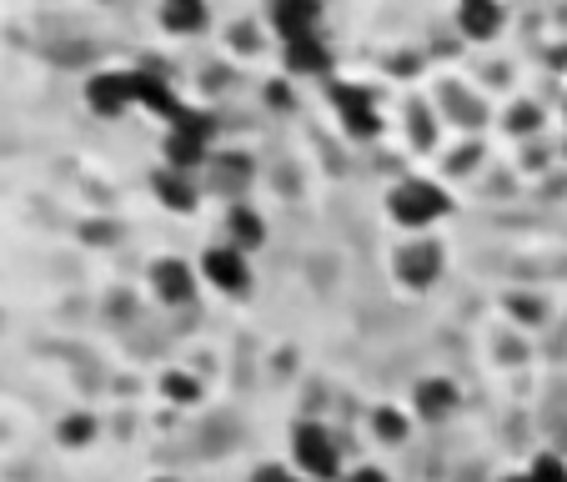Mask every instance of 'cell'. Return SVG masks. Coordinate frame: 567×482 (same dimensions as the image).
I'll list each match as a JSON object with an SVG mask.
<instances>
[{
	"instance_id": "cell-1",
	"label": "cell",
	"mask_w": 567,
	"mask_h": 482,
	"mask_svg": "<svg viewBox=\"0 0 567 482\" xmlns=\"http://www.w3.org/2000/svg\"><path fill=\"white\" fill-rule=\"evenodd\" d=\"M386 216H392L402 232H427L432 222L447 216V192H442V182H432V176H408V182H396L392 196H386Z\"/></svg>"
},
{
	"instance_id": "cell-2",
	"label": "cell",
	"mask_w": 567,
	"mask_h": 482,
	"mask_svg": "<svg viewBox=\"0 0 567 482\" xmlns=\"http://www.w3.org/2000/svg\"><path fill=\"white\" fill-rule=\"evenodd\" d=\"M291 462L307 482H342V448L321 422H297L291 428Z\"/></svg>"
},
{
	"instance_id": "cell-3",
	"label": "cell",
	"mask_w": 567,
	"mask_h": 482,
	"mask_svg": "<svg viewBox=\"0 0 567 482\" xmlns=\"http://www.w3.org/2000/svg\"><path fill=\"white\" fill-rule=\"evenodd\" d=\"M202 281L206 287H216L221 297H247L251 287V261L241 247H231V242H216V247L202 252Z\"/></svg>"
},
{
	"instance_id": "cell-4",
	"label": "cell",
	"mask_w": 567,
	"mask_h": 482,
	"mask_svg": "<svg viewBox=\"0 0 567 482\" xmlns=\"http://www.w3.org/2000/svg\"><path fill=\"white\" fill-rule=\"evenodd\" d=\"M81 96L96 116H126L136 111V71H91Z\"/></svg>"
},
{
	"instance_id": "cell-5",
	"label": "cell",
	"mask_w": 567,
	"mask_h": 482,
	"mask_svg": "<svg viewBox=\"0 0 567 482\" xmlns=\"http://www.w3.org/2000/svg\"><path fill=\"white\" fill-rule=\"evenodd\" d=\"M442 247L437 242H427V236H412V242H402L396 247V257H392V271H396V281L402 287H412V291H427L432 281L442 277Z\"/></svg>"
},
{
	"instance_id": "cell-6",
	"label": "cell",
	"mask_w": 567,
	"mask_h": 482,
	"mask_svg": "<svg viewBox=\"0 0 567 482\" xmlns=\"http://www.w3.org/2000/svg\"><path fill=\"white\" fill-rule=\"evenodd\" d=\"M146 281H151V291H156V301H166V307H186V301H196V291H202V271L182 257H156L146 267Z\"/></svg>"
},
{
	"instance_id": "cell-7",
	"label": "cell",
	"mask_w": 567,
	"mask_h": 482,
	"mask_svg": "<svg viewBox=\"0 0 567 482\" xmlns=\"http://www.w3.org/2000/svg\"><path fill=\"white\" fill-rule=\"evenodd\" d=\"M332 106H337V121H342V131L352 141H372L377 131H382V116H377L372 96H367L362 86H347V81H332Z\"/></svg>"
},
{
	"instance_id": "cell-8",
	"label": "cell",
	"mask_w": 567,
	"mask_h": 482,
	"mask_svg": "<svg viewBox=\"0 0 567 482\" xmlns=\"http://www.w3.org/2000/svg\"><path fill=\"white\" fill-rule=\"evenodd\" d=\"M503 21H507L503 0H457V31L467 41H493L503 31Z\"/></svg>"
},
{
	"instance_id": "cell-9",
	"label": "cell",
	"mask_w": 567,
	"mask_h": 482,
	"mask_svg": "<svg viewBox=\"0 0 567 482\" xmlns=\"http://www.w3.org/2000/svg\"><path fill=\"white\" fill-rule=\"evenodd\" d=\"M151 192L161 196V206L176 216L196 212V202H202V186H196V176L186 172H172V166H156V176H151Z\"/></svg>"
},
{
	"instance_id": "cell-10",
	"label": "cell",
	"mask_w": 567,
	"mask_h": 482,
	"mask_svg": "<svg viewBox=\"0 0 567 482\" xmlns=\"http://www.w3.org/2000/svg\"><path fill=\"white\" fill-rule=\"evenodd\" d=\"M156 21L166 35H202L206 21H212V6L206 0H161Z\"/></svg>"
},
{
	"instance_id": "cell-11",
	"label": "cell",
	"mask_w": 567,
	"mask_h": 482,
	"mask_svg": "<svg viewBox=\"0 0 567 482\" xmlns=\"http://www.w3.org/2000/svg\"><path fill=\"white\" fill-rule=\"evenodd\" d=\"M452 408H457V382H447V377H422L412 387V412L422 422H442Z\"/></svg>"
},
{
	"instance_id": "cell-12",
	"label": "cell",
	"mask_w": 567,
	"mask_h": 482,
	"mask_svg": "<svg viewBox=\"0 0 567 482\" xmlns=\"http://www.w3.org/2000/svg\"><path fill=\"white\" fill-rule=\"evenodd\" d=\"M321 0H271V25H277L281 41H297V35L317 31Z\"/></svg>"
},
{
	"instance_id": "cell-13",
	"label": "cell",
	"mask_w": 567,
	"mask_h": 482,
	"mask_svg": "<svg viewBox=\"0 0 567 482\" xmlns=\"http://www.w3.org/2000/svg\"><path fill=\"white\" fill-rule=\"evenodd\" d=\"M281 61H287L291 75H321L332 65V55H327L321 31H311V35H297V41H281Z\"/></svg>"
},
{
	"instance_id": "cell-14",
	"label": "cell",
	"mask_w": 567,
	"mask_h": 482,
	"mask_svg": "<svg viewBox=\"0 0 567 482\" xmlns=\"http://www.w3.org/2000/svg\"><path fill=\"white\" fill-rule=\"evenodd\" d=\"M226 242L241 252H257L261 242H267V222L257 216V206L251 202H231L226 206Z\"/></svg>"
},
{
	"instance_id": "cell-15",
	"label": "cell",
	"mask_w": 567,
	"mask_h": 482,
	"mask_svg": "<svg viewBox=\"0 0 567 482\" xmlns=\"http://www.w3.org/2000/svg\"><path fill=\"white\" fill-rule=\"evenodd\" d=\"M206 172H212V182L221 186L231 202H241V192L251 186V161L247 156H231V151H226V156H212V166H206Z\"/></svg>"
},
{
	"instance_id": "cell-16",
	"label": "cell",
	"mask_w": 567,
	"mask_h": 482,
	"mask_svg": "<svg viewBox=\"0 0 567 482\" xmlns=\"http://www.w3.org/2000/svg\"><path fill=\"white\" fill-rule=\"evenodd\" d=\"M96 418H91V412H71V418H61V428H55V442H61V448H91V442H96Z\"/></svg>"
},
{
	"instance_id": "cell-17",
	"label": "cell",
	"mask_w": 567,
	"mask_h": 482,
	"mask_svg": "<svg viewBox=\"0 0 567 482\" xmlns=\"http://www.w3.org/2000/svg\"><path fill=\"white\" fill-rule=\"evenodd\" d=\"M442 121H457V126H477L482 121V106L467 96L462 86H447V96H442Z\"/></svg>"
},
{
	"instance_id": "cell-18",
	"label": "cell",
	"mask_w": 567,
	"mask_h": 482,
	"mask_svg": "<svg viewBox=\"0 0 567 482\" xmlns=\"http://www.w3.org/2000/svg\"><path fill=\"white\" fill-rule=\"evenodd\" d=\"M372 432H377V442H408L412 422H408V412L402 408H377L372 412Z\"/></svg>"
},
{
	"instance_id": "cell-19",
	"label": "cell",
	"mask_w": 567,
	"mask_h": 482,
	"mask_svg": "<svg viewBox=\"0 0 567 482\" xmlns=\"http://www.w3.org/2000/svg\"><path fill=\"white\" fill-rule=\"evenodd\" d=\"M161 392L172 397L176 408H196V402H202V382H192L186 372H166L161 377Z\"/></svg>"
},
{
	"instance_id": "cell-20",
	"label": "cell",
	"mask_w": 567,
	"mask_h": 482,
	"mask_svg": "<svg viewBox=\"0 0 567 482\" xmlns=\"http://www.w3.org/2000/svg\"><path fill=\"white\" fill-rule=\"evenodd\" d=\"M408 116H412V141H417V146L427 151L432 141H437V126H432V111H427V106H412Z\"/></svg>"
},
{
	"instance_id": "cell-21",
	"label": "cell",
	"mask_w": 567,
	"mask_h": 482,
	"mask_svg": "<svg viewBox=\"0 0 567 482\" xmlns=\"http://www.w3.org/2000/svg\"><path fill=\"white\" fill-rule=\"evenodd\" d=\"M257 31L251 25H231V51H241V55H257Z\"/></svg>"
},
{
	"instance_id": "cell-22",
	"label": "cell",
	"mask_w": 567,
	"mask_h": 482,
	"mask_svg": "<svg viewBox=\"0 0 567 482\" xmlns=\"http://www.w3.org/2000/svg\"><path fill=\"white\" fill-rule=\"evenodd\" d=\"M251 482H307V478H301L297 468H257Z\"/></svg>"
},
{
	"instance_id": "cell-23",
	"label": "cell",
	"mask_w": 567,
	"mask_h": 482,
	"mask_svg": "<svg viewBox=\"0 0 567 482\" xmlns=\"http://www.w3.org/2000/svg\"><path fill=\"white\" fill-rule=\"evenodd\" d=\"M513 131H517V136H523V131L533 136V131H537V106H517L513 111Z\"/></svg>"
},
{
	"instance_id": "cell-24",
	"label": "cell",
	"mask_w": 567,
	"mask_h": 482,
	"mask_svg": "<svg viewBox=\"0 0 567 482\" xmlns=\"http://www.w3.org/2000/svg\"><path fill=\"white\" fill-rule=\"evenodd\" d=\"M342 482H386V472L367 462V468H352V472H342Z\"/></svg>"
},
{
	"instance_id": "cell-25",
	"label": "cell",
	"mask_w": 567,
	"mask_h": 482,
	"mask_svg": "<svg viewBox=\"0 0 567 482\" xmlns=\"http://www.w3.org/2000/svg\"><path fill=\"white\" fill-rule=\"evenodd\" d=\"M472 156H477V146L457 151V156H452V172H472Z\"/></svg>"
},
{
	"instance_id": "cell-26",
	"label": "cell",
	"mask_w": 567,
	"mask_h": 482,
	"mask_svg": "<svg viewBox=\"0 0 567 482\" xmlns=\"http://www.w3.org/2000/svg\"><path fill=\"white\" fill-rule=\"evenodd\" d=\"M151 482H182V478H151Z\"/></svg>"
}]
</instances>
